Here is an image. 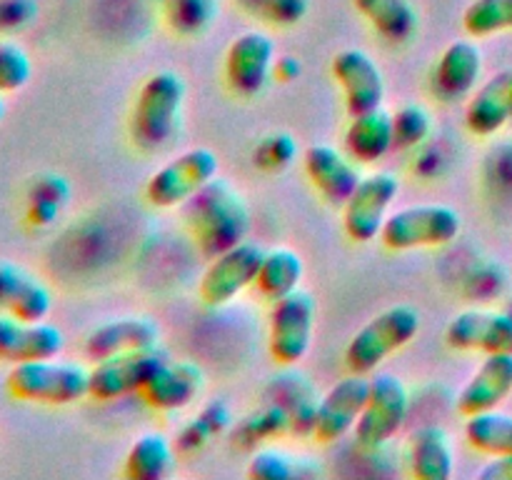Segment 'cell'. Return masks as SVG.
I'll use <instances>...</instances> for the list:
<instances>
[{"label":"cell","mask_w":512,"mask_h":480,"mask_svg":"<svg viewBox=\"0 0 512 480\" xmlns=\"http://www.w3.org/2000/svg\"><path fill=\"white\" fill-rule=\"evenodd\" d=\"M512 120V68L500 70L485 80L468 100L465 125L478 138L500 133Z\"/></svg>","instance_id":"44dd1931"},{"label":"cell","mask_w":512,"mask_h":480,"mask_svg":"<svg viewBox=\"0 0 512 480\" xmlns=\"http://www.w3.org/2000/svg\"><path fill=\"white\" fill-rule=\"evenodd\" d=\"M420 333V313L413 305H390L368 320L350 338L345 348V365L350 373L373 375L385 360L408 348Z\"/></svg>","instance_id":"277c9868"},{"label":"cell","mask_w":512,"mask_h":480,"mask_svg":"<svg viewBox=\"0 0 512 480\" xmlns=\"http://www.w3.org/2000/svg\"><path fill=\"white\" fill-rule=\"evenodd\" d=\"M410 473L418 480H450L455 470L453 440L438 425H423L408 440Z\"/></svg>","instance_id":"cb8c5ba5"},{"label":"cell","mask_w":512,"mask_h":480,"mask_svg":"<svg viewBox=\"0 0 512 480\" xmlns=\"http://www.w3.org/2000/svg\"><path fill=\"white\" fill-rule=\"evenodd\" d=\"M330 73L343 90L345 108L350 115L383 108L385 75L380 65L360 48H345L335 53Z\"/></svg>","instance_id":"5bb4252c"},{"label":"cell","mask_w":512,"mask_h":480,"mask_svg":"<svg viewBox=\"0 0 512 480\" xmlns=\"http://www.w3.org/2000/svg\"><path fill=\"white\" fill-rule=\"evenodd\" d=\"M233 423V408H230L225 400H210V403H205L203 408L180 428L175 448L183 455L200 453V450L208 448L215 438L228 433Z\"/></svg>","instance_id":"83f0119b"},{"label":"cell","mask_w":512,"mask_h":480,"mask_svg":"<svg viewBox=\"0 0 512 480\" xmlns=\"http://www.w3.org/2000/svg\"><path fill=\"white\" fill-rule=\"evenodd\" d=\"M318 305L308 290L298 288L273 300L268 323V353L280 368H293L313 348Z\"/></svg>","instance_id":"52a82bcc"},{"label":"cell","mask_w":512,"mask_h":480,"mask_svg":"<svg viewBox=\"0 0 512 480\" xmlns=\"http://www.w3.org/2000/svg\"><path fill=\"white\" fill-rule=\"evenodd\" d=\"M480 480H512V455H493L478 473Z\"/></svg>","instance_id":"ee69618b"},{"label":"cell","mask_w":512,"mask_h":480,"mask_svg":"<svg viewBox=\"0 0 512 480\" xmlns=\"http://www.w3.org/2000/svg\"><path fill=\"white\" fill-rule=\"evenodd\" d=\"M240 8L275 28H290L308 15L310 0H238Z\"/></svg>","instance_id":"8d00e7d4"},{"label":"cell","mask_w":512,"mask_h":480,"mask_svg":"<svg viewBox=\"0 0 512 480\" xmlns=\"http://www.w3.org/2000/svg\"><path fill=\"white\" fill-rule=\"evenodd\" d=\"M265 250L253 240L233 245L223 250L215 258H210L208 268L200 275L198 298L208 308H225L233 300H238L250 285H255L260 260Z\"/></svg>","instance_id":"30bf717a"},{"label":"cell","mask_w":512,"mask_h":480,"mask_svg":"<svg viewBox=\"0 0 512 480\" xmlns=\"http://www.w3.org/2000/svg\"><path fill=\"white\" fill-rule=\"evenodd\" d=\"M38 13V0H0V38L30 28Z\"/></svg>","instance_id":"f35d334b"},{"label":"cell","mask_w":512,"mask_h":480,"mask_svg":"<svg viewBox=\"0 0 512 480\" xmlns=\"http://www.w3.org/2000/svg\"><path fill=\"white\" fill-rule=\"evenodd\" d=\"M288 433H293V420H290L288 410L280 403H275V400L255 410L253 415H248L235 428V438L243 440V445H258L265 443V440L285 438Z\"/></svg>","instance_id":"f546056e"},{"label":"cell","mask_w":512,"mask_h":480,"mask_svg":"<svg viewBox=\"0 0 512 480\" xmlns=\"http://www.w3.org/2000/svg\"><path fill=\"white\" fill-rule=\"evenodd\" d=\"M512 393V353H490L478 365L468 383L458 395L460 415L485 413L495 410L508 400Z\"/></svg>","instance_id":"ffe728a7"},{"label":"cell","mask_w":512,"mask_h":480,"mask_svg":"<svg viewBox=\"0 0 512 480\" xmlns=\"http://www.w3.org/2000/svg\"><path fill=\"white\" fill-rule=\"evenodd\" d=\"M300 73H303V63H300L295 55H280V58H275L273 80L288 85V83H293V80H298Z\"/></svg>","instance_id":"7bdbcfd3"},{"label":"cell","mask_w":512,"mask_h":480,"mask_svg":"<svg viewBox=\"0 0 512 480\" xmlns=\"http://www.w3.org/2000/svg\"><path fill=\"white\" fill-rule=\"evenodd\" d=\"M308 458H298L280 448H258L248 463V478L253 480H293L308 475Z\"/></svg>","instance_id":"1f68e13d"},{"label":"cell","mask_w":512,"mask_h":480,"mask_svg":"<svg viewBox=\"0 0 512 480\" xmlns=\"http://www.w3.org/2000/svg\"><path fill=\"white\" fill-rule=\"evenodd\" d=\"M65 348L63 330L48 320H20L0 313V363H25V360L58 358Z\"/></svg>","instance_id":"2e32d148"},{"label":"cell","mask_w":512,"mask_h":480,"mask_svg":"<svg viewBox=\"0 0 512 480\" xmlns=\"http://www.w3.org/2000/svg\"><path fill=\"white\" fill-rule=\"evenodd\" d=\"M345 153L360 165H373L383 160L393 143V115L383 108L368 110V113L350 115V123L345 128Z\"/></svg>","instance_id":"603a6c76"},{"label":"cell","mask_w":512,"mask_h":480,"mask_svg":"<svg viewBox=\"0 0 512 480\" xmlns=\"http://www.w3.org/2000/svg\"><path fill=\"white\" fill-rule=\"evenodd\" d=\"M33 273L10 260H0V313H8Z\"/></svg>","instance_id":"ab89813d"},{"label":"cell","mask_w":512,"mask_h":480,"mask_svg":"<svg viewBox=\"0 0 512 480\" xmlns=\"http://www.w3.org/2000/svg\"><path fill=\"white\" fill-rule=\"evenodd\" d=\"M303 168L313 188L333 205H343L363 178L358 163L328 143L308 145L303 153Z\"/></svg>","instance_id":"ac0fdd59"},{"label":"cell","mask_w":512,"mask_h":480,"mask_svg":"<svg viewBox=\"0 0 512 480\" xmlns=\"http://www.w3.org/2000/svg\"><path fill=\"white\" fill-rule=\"evenodd\" d=\"M410 415L408 385L388 370H375L370 375L368 400L363 405L353 435L355 443L365 450H378L388 445Z\"/></svg>","instance_id":"8992f818"},{"label":"cell","mask_w":512,"mask_h":480,"mask_svg":"<svg viewBox=\"0 0 512 480\" xmlns=\"http://www.w3.org/2000/svg\"><path fill=\"white\" fill-rule=\"evenodd\" d=\"M360 18L390 43H405L418 30V10L410 0H353Z\"/></svg>","instance_id":"484cf974"},{"label":"cell","mask_w":512,"mask_h":480,"mask_svg":"<svg viewBox=\"0 0 512 480\" xmlns=\"http://www.w3.org/2000/svg\"><path fill=\"white\" fill-rule=\"evenodd\" d=\"M393 115V143L395 150H413L430 138L433 133V118L428 108L420 103L400 105Z\"/></svg>","instance_id":"d6a6232c"},{"label":"cell","mask_w":512,"mask_h":480,"mask_svg":"<svg viewBox=\"0 0 512 480\" xmlns=\"http://www.w3.org/2000/svg\"><path fill=\"white\" fill-rule=\"evenodd\" d=\"M463 28L470 38L512 30V0H473L463 13Z\"/></svg>","instance_id":"4dcf8cb0"},{"label":"cell","mask_w":512,"mask_h":480,"mask_svg":"<svg viewBox=\"0 0 512 480\" xmlns=\"http://www.w3.org/2000/svg\"><path fill=\"white\" fill-rule=\"evenodd\" d=\"M483 75V50L473 40H455L435 65V88L445 98H465L478 88Z\"/></svg>","instance_id":"7402d4cb"},{"label":"cell","mask_w":512,"mask_h":480,"mask_svg":"<svg viewBox=\"0 0 512 480\" xmlns=\"http://www.w3.org/2000/svg\"><path fill=\"white\" fill-rule=\"evenodd\" d=\"M5 390L23 403L63 408V405L90 398V368L75 360H63L60 355L25 360V363L10 365Z\"/></svg>","instance_id":"7a4b0ae2"},{"label":"cell","mask_w":512,"mask_h":480,"mask_svg":"<svg viewBox=\"0 0 512 480\" xmlns=\"http://www.w3.org/2000/svg\"><path fill=\"white\" fill-rule=\"evenodd\" d=\"M183 208L195 245L205 258H215L248 240L250 208L243 193L228 180L213 178Z\"/></svg>","instance_id":"6da1fadb"},{"label":"cell","mask_w":512,"mask_h":480,"mask_svg":"<svg viewBox=\"0 0 512 480\" xmlns=\"http://www.w3.org/2000/svg\"><path fill=\"white\" fill-rule=\"evenodd\" d=\"M305 275V263L300 253L293 248H270L263 253L258 275H255V288L263 298L280 300L300 288V280Z\"/></svg>","instance_id":"4316f807"},{"label":"cell","mask_w":512,"mask_h":480,"mask_svg":"<svg viewBox=\"0 0 512 480\" xmlns=\"http://www.w3.org/2000/svg\"><path fill=\"white\" fill-rule=\"evenodd\" d=\"M205 388V373L193 360H165L140 395L158 413H178L193 405Z\"/></svg>","instance_id":"e0dca14e"},{"label":"cell","mask_w":512,"mask_h":480,"mask_svg":"<svg viewBox=\"0 0 512 480\" xmlns=\"http://www.w3.org/2000/svg\"><path fill=\"white\" fill-rule=\"evenodd\" d=\"M368 390L370 375L350 373L348 378L338 380L318 400L310 438L318 445H333L343 440L348 433H353L360 413H363L365 400H368Z\"/></svg>","instance_id":"7c38bea8"},{"label":"cell","mask_w":512,"mask_h":480,"mask_svg":"<svg viewBox=\"0 0 512 480\" xmlns=\"http://www.w3.org/2000/svg\"><path fill=\"white\" fill-rule=\"evenodd\" d=\"M185 80L173 70H158L140 85L130 113V133L143 150H160L175 138L185 105Z\"/></svg>","instance_id":"3957f363"},{"label":"cell","mask_w":512,"mask_h":480,"mask_svg":"<svg viewBox=\"0 0 512 480\" xmlns=\"http://www.w3.org/2000/svg\"><path fill=\"white\" fill-rule=\"evenodd\" d=\"M445 345L458 353H512V315L463 310L445 328Z\"/></svg>","instance_id":"9a60e30c"},{"label":"cell","mask_w":512,"mask_h":480,"mask_svg":"<svg viewBox=\"0 0 512 480\" xmlns=\"http://www.w3.org/2000/svg\"><path fill=\"white\" fill-rule=\"evenodd\" d=\"M275 43L268 33H240L225 50V80L238 95H258L273 80Z\"/></svg>","instance_id":"4fadbf2b"},{"label":"cell","mask_w":512,"mask_h":480,"mask_svg":"<svg viewBox=\"0 0 512 480\" xmlns=\"http://www.w3.org/2000/svg\"><path fill=\"white\" fill-rule=\"evenodd\" d=\"M33 78V60L20 43L0 38V93L10 95L23 90Z\"/></svg>","instance_id":"d590c367"},{"label":"cell","mask_w":512,"mask_h":480,"mask_svg":"<svg viewBox=\"0 0 512 480\" xmlns=\"http://www.w3.org/2000/svg\"><path fill=\"white\" fill-rule=\"evenodd\" d=\"M50 310H53V293H50L43 280L30 275L23 293L18 295V300H15L8 313L20 320H28V323H35V320H48Z\"/></svg>","instance_id":"74e56055"},{"label":"cell","mask_w":512,"mask_h":480,"mask_svg":"<svg viewBox=\"0 0 512 480\" xmlns=\"http://www.w3.org/2000/svg\"><path fill=\"white\" fill-rule=\"evenodd\" d=\"M463 218L455 208L443 203L405 205L393 210L380 230V243L395 253L420 248H445L458 240Z\"/></svg>","instance_id":"5b68a950"},{"label":"cell","mask_w":512,"mask_h":480,"mask_svg":"<svg viewBox=\"0 0 512 480\" xmlns=\"http://www.w3.org/2000/svg\"><path fill=\"white\" fill-rule=\"evenodd\" d=\"M400 195L398 175L390 170H375L363 175L358 188L343 203V230L355 243H373L380 238L385 220Z\"/></svg>","instance_id":"9c48e42d"},{"label":"cell","mask_w":512,"mask_h":480,"mask_svg":"<svg viewBox=\"0 0 512 480\" xmlns=\"http://www.w3.org/2000/svg\"><path fill=\"white\" fill-rule=\"evenodd\" d=\"M465 440L483 455H512V415L503 410H485L465 418Z\"/></svg>","instance_id":"f1b7e54d"},{"label":"cell","mask_w":512,"mask_h":480,"mask_svg":"<svg viewBox=\"0 0 512 480\" xmlns=\"http://www.w3.org/2000/svg\"><path fill=\"white\" fill-rule=\"evenodd\" d=\"M5 95L3 93H0V123H3V118H5Z\"/></svg>","instance_id":"f6af8a7d"},{"label":"cell","mask_w":512,"mask_h":480,"mask_svg":"<svg viewBox=\"0 0 512 480\" xmlns=\"http://www.w3.org/2000/svg\"><path fill=\"white\" fill-rule=\"evenodd\" d=\"M163 8L175 33L195 35L203 33L213 23L218 3L215 0H163Z\"/></svg>","instance_id":"e575fe53"},{"label":"cell","mask_w":512,"mask_h":480,"mask_svg":"<svg viewBox=\"0 0 512 480\" xmlns=\"http://www.w3.org/2000/svg\"><path fill=\"white\" fill-rule=\"evenodd\" d=\"M218 155L210 148H188L150 175L145 200L158 210L183 208L195 193L218 178Z\"/></svg>","instance_id":"ba28073f"},{"label":"cell","mask_w":512,"mask_h":480,"mask_svg":"<svg viewBox=\"0 0 512 480\" xmlns=\"http://www.w3.org/2000/svg\"><path fill=\"white\" fill-rule=\"evenodd\" d=\"M173 440L158 430L138 435L125 455L123 473L130 480H163L175 468Z\"/></svg>","instance_id":"d4e9b609"},{"label":"cell","mask_w":512,"mask_h":480,"mask_svg":"<svg viewBox=\"0 0 512 480\" xmlns=\"http://www.w3.org/2000/svg\"><path fill=\"white\" fill-rule=\"evenodd\" d=\"M28 198L48 200V203H58L65 208L70 200V183L58 173H43L30 183Z\"/></svg>","instance_id":"60d3db41"},{"label":"cell","mask_w":512,"mask_h":480,"mask_svg":"<svg viewBox=\"0 0 512 480\" xmlns=\"http://www.w3.org/2000/svg\"><path fill=\"white\" fill-rule=\"evenodd\" d=\"M160 345V325L148 315H120L93 328L85 338V358L98 363L118 353Z\"/></svg>","instance_id":"d6986e66"},{"label":"cell","mask_w":512,"mask_h":480,"mask_svg":"<svg viewBox=\"0 0 512 480\" xmlns=\"http://www.w3.org/2000/svg\"><path fill=\"white\" fill-rule=\"evenodd\" d=\"M60 213H63V205L48 203V200L28 198L25 220H28V225H33V228H50V225H55V220L60 218Z\"/></svg>","instance_id":"b9f144b4"},{"label":"cell","mask_w":512,"mask_h":480,"mask_svg":"<svg viewBox=\"0 0 512 480\" xmlns=\"http://www.w3.org/2000/svg\"><path fill=\"white\" fill-rule=\"evenodd\" d=\"M298 158V143L290 133L275 130V133L263 135L253 148V165L263 173H283Z\"/></svg>","instance_id":"836d02e7"},{"label":"cell","mask_w":512,"mask_h":480,"mask_svg":"<svg viewBox=\"0 0 512 480\" xmlns=\"http://www.w3.org/2000/svg\"><path fill=\"white\" fill-rule=\"evenodd\" d=\"M165 360L168 355L160 350V345L98 360L90 368V398L98 403H113L125 395L140 393Z\"/></svg>","instance_id":"8fae6325"}]
</instances>
